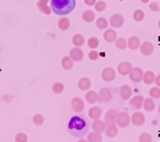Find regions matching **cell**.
<instances>
[{
    "label": "cell",
    "mask_w": 160,
    "mask_h": 142,
    "mask_svg": "<svg viewBox=\"0 0 160 142\" xmlns=\"http://www.w3.org/2000/svg\"><path fill=\"white\" fill-rule=\"evenodd\" d=\"M69 56L74 61L79 62L84 57V53L81 49L78 47H76V48H72L70 50Z\"/></svg>",
    "instance_id": "cell-14"
},
{
    "label": "cell",
    "mask_w": 160,
    "mask_h": 142,
    "mask_svg": "<svg viewBox=\"0 0 160 142\" xmlns=\"http://www.w3.org/2000/svg\"><path fill=\"white\" fill-rule=\"evenodd\" d=\"M39 1H40L41 3H43V4H47V3H48L49 0H39Z\"/></svg>",
    "instance_id": "cell-45"
},
{
    "label": "cell",
    "mask_w": 160,
    "mask_h": 142,
    "mask_svg": "<svg viewBox=\"0 0 160 142\" xmlns=\"http://www.w3.org/2000/svg\"><path fill=\"white\" fill-rule=\"evenodd\" d=\"M52 90L56 94H60L64 90V85L62 83L59 82L55 83L52 87Z\"/></svg>",
    "instance_id": "cell-37"
},
{
    "label": "cell",
    "mask_w": 160,
    "mask_h": 142,
    "mask_svg": "<svg viewBox=\"0 0 160 142\" xmlns=\"http://www.w3.org/2000/svg\"><path fill=\"white\" fill-rule=\"evenodd\" d=\"M37 6L41 12H42L46 14H49L51 13V9L49 6H47V4H43V3H41L40 1H38L37 3Z\"/></svg>",
    "instance_id": "cell-35"
},
{
    "label": "cell",
    "mask_w": 160,
    "mask_h": 142,
    "mask_svg": "<svg viewBox=\"0 0 160 142\" xmlns=\"http://www.w3.org/2000/svg\"><path fill=\"white\" fill-rule=\"evenodd\" d=\"M87 141L91 142H99L102 141V136L101 133H97L96 131L91 132L88 134L87 136Z\"/></svg>",
    "instance_id": "cell-28"
},
{
    "label": "cell",
    "mask_w": 160,
    "mask_h": 142,
    "mask_svg": "<svg viewBox=\"0 0 160 142\" xmlns=\"http://www.w3.org/2000/svg\"><path fill=\"white\" fill-rule=\"evenodd\" d=\"M91 86V81L86 77L81 78L78 83V87L81 91H86L90 88Z\"/></svg>",
    "instance_id": "cell-19"
},
{
    "label": "cell",
    "mask_w": 160,
    "mask_h": 142,
    "mask_svg": "<svg viewBox=\"0 0 160 142\" xmlns=\"http://www.w3.org/2000/svg\"><path fill=\"white\" fill-rule=\"evenodd\" d=\"M119 112L114 109H110L106 111L104 114V121L107 125L116 124V121Z\"/></svg>",
    "instance_id": "cell-5"
},
{
    "label": "cell",
    "mask_w": 160,
    "mask_h": 142,
    "mask_svg": "<svg viewBox=\"0 0 160 142\" xmlns=\"http://www.w3.org/2000/svg\"><path fill=\"white\" fill-rule=\"evenodd\" d=\"M143 71L139 67L132 68L131 72L129 74V78L130 80L134 83H138L142 81Z\"/></svg>",
    "instance_id": "cell-3"
},
{
    "label": "cell",
    "mask_w": 160,
    "mask_h": 142,
    "mask_svg": "<svg viewBox=\"0 0 160 142\" xmlns=\"http://www.w3.org/2000/svg\"><path fill=\"white\" fill-rule=\"evenodd\" d=\"M115 45H116V47L120 50H124L128 46L127 42L125 40V39H124L123 38H117L115 41Z\"/></svg>",
    "instance_id": "cell-32"
},
{
    "label": "cell",
    "mask_w": 160,
    "mask_h": 142,
    "mask_svg": "<svg viewBox=\"0 0 160 142\" xmlns=\"http://www.w3.org/2000/svg\"><path fill=\"white\" fill-rule=\"evenodd\" d=\"M149 7L154 12H159L160 11V6L156 2H152L149 5Z\"/></svg>",
    "instance_id": "cell-42"
},
{
    "label": "cell",
    "mask_w": 160,
    "mask_h": 142,
    "mask_svg": "<svg viewBox=\"0 0 160 142\" xmlns=\"http://www.w3.org/2000/svg\"><path fill=\"white\" fill-rule=\"evenodd\" d=\"M85 104L79 97H74L71 100V107L75 113H80L84 109Z\"/></svg>",
    "instance_id": "cell-11"
},
{
    "label": "cell",
    "mask_w": 160,
    "mask_h": 142,
    "mask_svg": "<svg viewBox=\"0 0 160 142\" xmlns=\"http://www.w3.org/2000/svg\"><path fill=\"white\" fill-rule=\"evenodd\" d=\"M61 65L62 67L64 68V69L66 71L71 70L73 66V62L72 61V59L69 56H64L62 58L61 60Z\"/></svg>",
    "instance_id": "cell-25"
},
{
    "label": "cell",
    "mask_w": 160,
    "mask_h": 142,
    "mask_svg": "<svg viewBox=\"0 0 160 142\" xmlns=\"http://www.w3.org/2000/svg\"><path fill=\"white\" fill-rule=\"evenodd\" d=\"M142 3H148L149 1V0H140Z\"/></svg>",
    "instance_id": "cell-46"
},
{
    "label": "cell",
    "mask_w": 160,
    "mask_h": 142,
    "mask_svg": "<svg viewBox=\"0 0 160 142\" xmlns=\"http://www.w3.org/2000/svg\"><path fill=\"white\" fill-rule=\"evenodd\" d=\"M96 26L99 29H105L108 26V21L106 18L100 17L96 20Z\"/></svg>",
    "instance_id": "cell-30"
},
{
    "label": "cell",
    "mask_w": 160,
    "mask_h": 142,
    "mask_svg": "<svg viewBox=\"0 0 160 142\" xmlns=\"http://www.w3.org/2000/svg\"><path fill=\"white\" fill-rule=\"evenodd\" d=\"M106 8V4L103 1H99L94 4V9L98 12H102Z\"/></svg>",
    "instance_id": "cell-38"
},
{
    "label": "cell",
    "mask_w": 160,
    "mask_h": 142,
    "mask_svg": "<svg viewBox=\"0 0 160 142\" xmlns=\"http://www.w3.org/2000/svg\"><path fill=\"white\" fill-rule=\"evenodd\" d=\"M109 23L111 27L114 28H119L124 24V18L121 14L115 13L110 17Z\"/></svg>",
    "instance_id": "cell-4"
},
{
    "label": "cell",
    "mask_w": 160,
    "mask_h": 142,
    "mask_svg": "<svg viewBox=\"0 0 160 142\" xmlns=\"http://www.w3.org/2000/svg\"><path fill=\"white\" fill-rule=\"evenodd\" d=\"M156 75L152 71H146L143 74L142 81L146 84H151L155 82Z\"/></svg>",
    "instance_id": "cell-20"
},
{
    "label": "cell",
    "mask_w": 160,
    "mask_h": 142,
    "mask_svg": "<svg viewBox=\"0 0 160 142\" xmlns=\"http://www.w3.org/2000/svg\"><path fill=\"white\" fill-rule=\"evenodd\" d=\"M131 118L126 112L119 113L116 121V125L121 128H126L130 123Z\"/></svg>",
    "instance_id": "cell-6"
},
{
    "label": "cell",
    "mask_w": 160,
    "mask_h": 142,
    "mask_svg": "<svg viewBox=\"0 0 160 142\" xmlns=\"http://www.w3.org/2000/svg\"><path fill=\"white\" fill-rule=\"evenodd\" d=\"M72 43L74 44V45L77 47L82 46L84 44V42H85L84 38L83 37V36H82L80 34H74V36L72 37Z\"/></svg>",
    "instance_id": "cell-29"
},
{
    "label": "cell",
    "mask_w": 160,
    "mask_h": 142,
    "mask_svg": "<svg viewBox=\"0 0 160 142\" xmlns=\"http://www.w3.org/2000/svg\"><path fill=\"white\" fill-rule=\"evenodd\" d=\"M15 141H27L28 137L25 133H19L17 134V135L16 136Z\"/></svg>",
    "instance_id": "cell-40"
},
{
    "label": "cell",
    "mask_w": 160,
    "mask_h": 142,
    "mask_svg": "<svg viewBox=\"0 0 160 142\" xmlns=\"http://www.w3.org/2000/svg\"><path fill=\"white\" fill-rule=\"evenodd\" d=\"M143 108L145 111L148 112H151L154 111V109L156 108V104L154 101L152 99V98H147L144 99L143 103Z\"/></svg>",
    "instance_id": "cell-22"
},
{
    "label": "cell",
    "mask_w": 160,
    "mask_h": 142,
    "mask_svg": "<svg viewBox=\"0 0 160 142\" xmlns=\"http://www.w3.org/2000/svg\"><path fill=\"white\" fill-rule=\"evenodd\" d=\"M87 44L88 47L91 49H96L99 44V41L96 37H91L88 40Z\"/></svg>",
    "instance_id": "cell-34"
},
{
    "label": "cell",
    "mask_w": 160,
    "mask_h": 142,
    "mask_svg": "<svg viewBox=\"0 0 160 142\" xmlns=\"http://www.w3.org/2000/svg\"><path fill=\"white\" fill-rule=\"evenodd\" d=\"M145 17V14L144 11L141 9H136L133 14H132V18L133 19L137 22L142 21Z\"/></svg>",
    "instance_id": "cell-31"
},
{
    "label": "cell",
    "mask_w": 160,
    "mask_h": 142,
    "mask_svg": "<svg viewBox=\"0 0 160 142\" xmlns=\"http://www.w3.org/2000/svg\"><path fill=\"white\" fill-rule=\"evenodd\" d=\"M32 121L36 125L40 126L44 123V117L41 114H36L33 116Z\"/></svg>",
    "instance_id": "cell-39"
},
{
    "label": "cell",
    "mask_w": 160,
    "mask_h": 142,
    "mask_svg": "<svg viewBox=\"0 0 160 142\" xmlns=\"http://www.w3.org/2000/svg\"><path fill=\"white\" fill-rule=\"evenodd\" d=\"M52 11L59 16H64L71 13L75 8V0H51Z\"/></svg>",
    "instance_id": "cell-2"
},
{
    "label": "cell",
    "mask_w": 160,
    "mask_h": 142,
    "mask_svg": "<svg viewBox=\"0 0 160 142\" xmlns=\"http://www.w3.org/2000/svg\"><path fill=\"white\" fill-rule=\"evenodd\" d=\"M101 78L106 82H111L116 78V71L111 67H106L101 72Z\"/></svg>",
    "instance_id": "cell-7"
},
{
    "label": "cell",
    "mask_w": 160,
    "mask_h": 142,
    "mask_svg": "<svg viewBox=\"0 0 160 142\" xmlns=\"http://www.w3.org/2000/svg\"><path fill=\"white\" fill-rule=\"evenodd\" d=\"M98 57H99V53H98V51L95 50H92L88 53V58L90 60L95 61L98 59Z\"/></svg>",
    "instance_id": "cell-41"
},
{
    "label": "cell",
    "mask_w": 160,
    "mask_h": 142,
    "mask_svg": "<svg viewBox=\"0 0 160 142\" xmlns=\"http://www.w3.org/2000/svg\"><path fill=\"white\" fill-rule=\"evenodd\" d=\"M102 114V109L98 106H92L88 111V116L92 119H99Z\"/></svg>",
    "instance_id": "cell-21"
},
{
    "label": "cell",
    "mask_w": 160,
    "mask_h": 142,
    "mask_svg": "<svg viewBox=\"0 0 160 142\" xmlns=\"http://www.w3.org/2000/svg\"><path fill=\"white\" fill-rule=\"evenodd\" d=\"M103 38L108 43H112L117 39V33L114 29L109 28L104 32Z\"/></svg>",
    "instance_id": "cell-17"
},
{
    "label": "cell",
    "mask_w": 160,
    "mask_h": 142,
    "mask_svg": "<svg viewBox=\"0 0 160 142\" xmlns=\"http://www.w3.org/2000/svg\"><path fill=\"white\" fill-rule=\"evenodd\" d=\"M158 113L160 114V104L159 105V106H158Z\"/></svg>",
    "instance_id": "cell-48"
},
{
    "label": "cell",
    "mask_w": 160,
    "mask_h": 142,
    "mask_svg": "<svg viewBox=\"0 0 160 142\" xmlns=\"http://www.w3.org/2000/svg\"><path fill=\"white\" fill-rule=\"evenodd\" d=\"M131 121L134 126H141L144 124L146 118L144 114L142 112L136 111L132 114Z\"/></svg>",
    "instance_id": "cell-9"
},
{
    "label": "cell",
    "mask_w": 160,
    "mask_h": 142,
    "mask_svg": "<svg viewBox=\"0 0 160 142\" xmlns=\"http://www.w3.org/2000/svg\"><path fill=\"white\" fill-rule=\"evenodd\" d=\"M95 13L91 10L85 11L82 15V19L86 23H91L95 19Z\"/></svg>",
    "instance_id": "cell-26"
},
{
    "label": "cell",
    "mask_w": 160,
    "mask_h": 142,
    "mask_svg": "<svg viewBox=\"0 0 160 142\" xmlns=\"http://www.w3.org/2000/svg\"><path fill=\"white\" fill-rule=\"evenodd\" d=\"M154 45L150 41H144L140 46V51L145 56L151 55L154 52Z\"/></svg>",
    "instance_id": "cell-13"
},
{
    "label": "cell",
    "mask_w": 160,
    "mask_h": 142,
    "mask_svg": "<svg viewBox=\"0 0 160 142\" xmlns=\"http://www.w3.org/2000/svg\"><path fill=\"white\" fill-rule=\"evenodd\" d=\"M91 127L94 131H96L97 133L101 134L106 131L107 128V124L105 123V121L97 119H94L92 121Z\"/></svg>",
    "instance_id": "cell-12"
},
{
    "label": "cell",
    "mask_w": 160,
    "mask_h": 142,
    "mask_svg": "<svg viewBox=\"0 0 160 142\" xmlns=\"http://www.w3.org/2000/svg\"><path fill=\"white\" fill-rule=\"evenodd\" d=\"M158 28H159V29H160V19L158 21Z\"/></svg>",
    "instance_id": "cell-47"
},
{
    "label": "cell",
    "mask_w": 160,
    "mask_h": 142,
    "mask_svg": "<svg viewBox=\"0 0 160 142\" xmlns=\"http://www.w3.org/2000/svg\"><path fill=\"white\" fill-rule=\"evenodd\" d=\"M106 134L109 138H114L116 137L119 132V129L116 124L107 125L106 129Z\"/></svg>",
    "instance_id": "cell-24"
},
{
    "label": "cell",
    "mask_w": 160,
    "mask_h": 142,
    "mask_svg": "<svg viewBox=\"0 0 160 142\" xmlns=\"http://www.w3.org/2000/svg\"><path fill=\"white\" fill-rule=\"evenodd\" d=\"M58 26L59 28L62 31L67 30L70 26V22L69 19L66 17L61 18L58 23Z\"/></svg>",
    "instance_id": "cell-27"
},
{
    "label": "cell",
    "mask_w": 160,
    "mask_h": 142,
    "mask_svg": "<svg viewBox=\"0 0 160 142\" xmlns=\"http://www.w3.org/2000/svg\"><path fill=\"white\" fill-rule=\"evenodd\" d=\"M128 47L131 50H136L140 46V39L136 36H132L129 38L127 41Z\"/></svg>",
    "instance_id": "cell-18"
},
{
    "label": "cell",
    "mask_w": 160,
    "mask_h": 142,
    "mask_svg": "<svg viewBox=\"0 0 160 142\" xmlns=\"http://www.w3.org/2000/svg\"><path fill=\"white\" fill-rule=\"evenodd\" d=\"M84 3L87 5V6H93L95 4V3H96V0H84Z\"/></svg>",
    "instance_id": "cell-43"
},
{
    "label": "cell",
    "mask_w": 160,
    "mask_h": 142,
    "mask_svg": "<svg viewBox=\"0 0 160 142\" xmlns=\"http://www.w3.org/2000/svg\"><path fill=\"white\" fill-rule=\"evenodd\" d=\"M112 95L110 89L108 88L101 89L98 94V101L100 103H107L111 101Z\"/></svg>",
    "instance_id": "cell-8"
},
{
    "label": "cell",
    "mask_w": 160,
    "mask_h": 142,
    "mask_svg": "<svg viewBox=\"0 0 160 142\" xmlns=\"http://www.w3.org/2000/svg\"><path fill=\"white\" fill-rule=\"evenodd\" d=\"M85 99L88 103L94 104L98 101V94L94 91H88L85 94Z\"/></svg>",
    "instance_id": "cell-23"
},
{
    "label": "cell",
    "mask_w": 160,
    "mask_h": 142,
    "mask_svg": "<svg viewBox=\"0 0 160 142\" xmlns=\"http://www.w3.org/2000/svg\"><path fill=\"white\" fill-rule=\"evenodd\" d=\"M90 122L84 114L71 116L67 123V130L69 134L74 138L84 136L88 132Z\"/></svg>",
    "instance_id": "cell-1"
},
{
    "label": "cell",
    "mask_w": 160,
    "mask_h": 142,
    "mask_svg": "<svg viewBox=\"0 0 160 142\" xmlns=\"http://www.w3.org/2000/svg\"><path fill=\"white\" fill-rule=\"evenodd\" d=\"M138 141L140 142H151L152 141V138L149 133L144 132L139 135Z\"/></svg>",
    "instance_id": "cell-36"
},
{
    "label": "cell",
    "mask_w": 160,
    "mask_h": 142,
    "mask_svg": "<svg viewBox=\"0 0 160 142\" xmlns=\"http://www.w3.org/2000/svg\"><path fill=\"white\" fill-rule=\"evenodd\" d=\"M144 98L142 95H136L133 96L129 101L131 106L136 109H141L143 106Z\"/></svg>",
    "instance_id": "cell-15"
},
{
    "label": "cell",
    "mask_w": 160,
    "mask_h": 142,
    "mask_svg": "<svg viewBox=\"0 0 160 142\" xmlns=\"http://www.w3.org/2000/svg\"><path fill=\"white\" fill-rule=\"evenodd\" d=\"M132 89L128 84H123L120 88V96L122 99L128 100L132 95Z\"/></svg>",
    "instance_id": "cell-16"
},
{
    "label": "cell",
    "mask_w": 160,
    "mask_h": 142,
    "mask_svg": "<svg viewBox=\"0 0 160 142\" xmlns=\"http://www.w3.org/2000/svg\"><path fill=\"white\" fill-rule=\"evenodd\" d=\"M132 68V64L128 61L121 62L119 63L117 67L118 72L122 76H126L129 74Z\"/></svg>",
    "instance_id": "cell-10"
},
{
    "label": "cell",
    "mask_w": 160,
    "mask_h": 142,
    "mask_svg": "<svg viewBox=\"0 0 160 142\" xmlns=\"http://www.w3.org/2000/svg\"><path fill=\"white\" fill-rule=\"evenodd\" d=\"M149 96L154 99L160 98V88L159 87H152L149 91Z\"/></svg>",
    "instance_id": "cell-33"
},
{
    "label": "cell",
    "mask_w": 160,
    "mask_h": 142,
    "mask_svg": "<svg viewBox=\"0 0 160 142\" xmlns=\"http://www.w3.org/2000/svg\"><path fill=\"white\" fill-rule=\"evenodd\" d=\"M155 83L158 87H160V74H158L157 76H156Z\"/></svg>",
    "instance_id": "cell-44"
}]
</instances>
